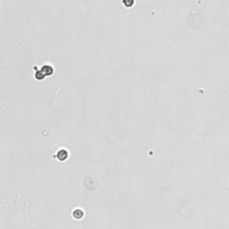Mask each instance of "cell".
Segmentation results:
<instances>
[{
  "label": "cell",
  "mask_w": 229,
  "mask_h": 229,
  "mask_svg": "<svg viewBox=\"0 0 229 229\" xmlns=\"http://www.w3.org/2000/svg\"><path fill=\"white\" fill-rule=\"evenodd\" d=\"M68 157H69V152H68L66 150H65V149L59 150L57 151V155H56V158H57L59 161H61V162L65 161V160L68 158Z\"/></svg>",
  "instance_id": "cell-1"
},
{
  "label": "cell",
  "mask_w": 229,
  "mask_h": 229,
  "mask_svg": "<svg viewBox=\"0 0 229 229\" xmlns=\"http://www.w3.org/2000/svg\"><path fill=\"white\" fill-rule=\"evenodd\" d=\"M40 71L45 76H50L54 73V67L50 65H44L41 67Z\"/></svg>",
  "instance_id": "cell-2"
},
{
  "label": "cell",
  "mask_w": 229,
  "mask_h": 229,
  "mask_svg": "<svg viewBox=\"0 0 229 229\" xmlns=\"http://www.w3.org/2000/svg\"><path fill=\"white\" fill-rule=\"evenodd\" d=\"M84 217V211L81 209H76L73 211V217L74 219L80 220Z\"/></svg>",
  "instance_id": "cell-3"
},
{
  "label": "cell",
  "mask_w": 229,
  "mask_h": 229,
  "mask_svg": "<svg viewBox=\"0 0 229 229\" xmlns=\"http://www.w3.org/2000/svg\"><path fill=\"white\" fill-rule=\"evenodd\" d=\"M34 77H35V79H36V80H38V81H42L46 76L42 73V72H41L40 70H37V71H36V73H35Z\"/></svg>",
  "instance_id": "cell-4"
},
{
  "label": "cell",
  "mask_w": 229,
  "mask_h": 229,
  "mask_svg": "<svg viewBox=\"0 0 229 229\" xmlns=\"http://www.w3.org/2000/svg\"><path fill=\"white\" fill-rule=\"evenodd\" d=\"M123 4L124 5V7H131L133 6L134 4V0H122Z\"/></svg>",
  "instance_id": "cell-5"
}]
</instances>
